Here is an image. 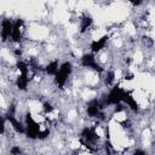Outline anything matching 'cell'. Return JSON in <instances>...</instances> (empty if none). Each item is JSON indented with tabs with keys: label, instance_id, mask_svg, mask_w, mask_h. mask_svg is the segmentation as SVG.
I'll return each mask as SVG.
<instances>
[{
	"label": "cell",
	"instance_id": "obj_5",
	"mask_svg": "<svg viewBox=\"0 0 155 155\" xmlns=\"http://www.w3.org/2000/svg\"><path fill=\"white\" fill-rule=\"evenodd\" d=\"M81 64L84 67H88V68H92L93 70H97V71H102L103 69L101 68V65H98L96 63V59H94V56L92 53H86L81 57Z\"/></svg>",
	"mask_w": 155,
	"mask_h": 155
},
{
	"label": "cell",
	"instance_id": "obj_3",
	"mask_svg": "<svg viewBox=\"0 0 155 155\" xmlns=\"http://www.w3.org/2000/svg\"><path fill=\"white\" fill-rule=\"evenodd\" d=\"M125 93L126 91L122 90L121 87L119 86H115L113 87V90L109 92L108 94V98H107V103L108 104H119L124 101V97H125Z\"/></svg>",
	"mask_w": 155,
	"mask_h": 155
},
{
	"label": "cell",
	"instance_id": "obj_13",
	"mask_svg": "<svg viewBox=\"0 0 155 155\" xmlns=\"http://www.w3.org/2000/svg\"><path fill=\"white\" fill-rule=\"evenodd\" d=\"M91 24H92V18L91 17H88V16H85L82 19H81V29H80V31L81 33H85L90 27H91Z\"/></svg>",
	"mask_w": 155,
	"mask_h": 155
},
{
	"label": "cell",
	"instance_id": "obj_1",
	"mask_svg": "<svg viewBox=\"0 0 155 155\" xmlns=\"http://www.w3.org/2000/svg\"><path fill=\"white\" fill-rule=\"evenodd\" d=\"M70 73H71V64L69 62H64L54 75L56 76V82L61 88L64 86V84H65L68 76L70 75Z\"/></svg>",
	"mask_w": 155,
	"mask_h": 155
},
{
	"label": "cell",
	"instance_id": "obj_18",
	"mask_svg": "<svg viewBox=\"0 0 155 155\" xmlns=\"http://www.w3.org/2000/svg\"><path fill=\"white\" fill-rule=\"evenodd\" d=\"M44 110H45L46 113H51V111L53 110V107H52L50 103H44Z\"/></svg>",
	"mask_w": 155,
	"mask_h": 155
},
{
	"label": "cell",
	"instance_id": "obj_17",
	"mask_svg": "<svg viewBox=\"0 0 155 155\" xmlns=\"http://www.w3.org/2000/svg\"><path fill=\"white\" fill-rule=\"evenodd\" d=\"M113 80H114V71H109L107 75V79H105V84L109 85L113 82Z\"/></svg>",
	"mask_w": 155,
	"mask_h": 155
},
{
	"label": "cell",
	"instance_id": "obj_2",
	"mask_svg": "<svg viewBox=\"0 0 155 155\" xmlns=\"http://www.w3.org/2000/svg\"><path fill=\"white\" fill-rule=\"evenodd\" d=\"M25 122H27V127H25V133L29 138L31 139H35L38 138V134L40 132V127H39V124L31 117V115L28 113L27 116H25Z\"/></svg>",
	"mask_w": 155,
	"mask_h": 155
},
{
	"label": "cell",
	"instance_id": "obj_22",
	"mask_svg": "<svg viewBox=\"0 0 155 155\" xmlns=\"http://www.w3.org/2000/svg\"><path fill=\"white\" fill-rule=\"evenodd\" d=\"M134 155H145V153L143 150H136L134 151Z\"/></svg>",
	"mask_w": 155,
	"mask_h": 155
},
{
	"label": "cell",
	"instance_id": "obj_10",
	"mask_svg": "<svg viewBox=\"0 0 155 155\" xmlns=\"http://www.w3.org/2000/svg\"><path fill=\"white\" fill-rule=\"evenodd\" d=\"M98 137H97V134H96V132L92 130V128H85L84 131H82V133H81V139L82 140H86V142H84L85 144H88L90 142H92V140H94V139H97Z\"/></svg>",
	"mask_w": 155,
	"mask_h": 155
},
{
	"label": "cell",
	"instance_id": "obj_11",
	"mask_svg": "<svg viewBox=\"0 0 155 155\" xmlns=\"http://www.w3.org/2000/svg\"><path fill=\"white\" fill-rule=\"evenodd\" d=\"M122 102H125L126 104H128L132 110H134V111L138 110V104H137V102L134 101V98L132 97V94L130 92H126L125 93V97H124V101Z\"/></svg>",
	"mask_w": 155,
	"mask_h": 155
},
{
	"label": "cell",
	"instance_id": "obj_12",
	"mask_svg": "<svg viewBox=\"0 0 155 155\" xmlns=\"http://www.w3.org/2000/svg\"><path fill=\"white\" fill-rule=\"evenodd\" d=\"M28 82H29V79H28V74H21L17 79V87L22 91L27 90V86H28Z\"/></svg>",
	"mask_w": 155,
	"mask_h": 155
},
{
	"label": "cell",
	"instance_id": "obj_21",
	"mask_svg": "<svg viewBox=\"0 0 155 155\" xmlns=\"http://www.w3.org/2000/svg\"><path fill=\"white\" fill-rule=\"evenodd\" d=\"M128 1H130L131 4H133V5H139L143 0H128Z\"/></svg>",
	"mask_w": 155,
	"mask_h": 155
},
{
	"label": "cell",
	"instance_id": "obj_15",
	"mask_svg": "<svg viewBox=\"0 0 155 155\" xmlns=\"http://www.w3.org/2000/svg\"><path fill=\"white\" fill-rule=\"evenodd\" d=\"M17 68H18V70L21 71V74H28V71H29V69H28V65L24 63V62H17Z\"/></svg>",
	"mask_w": 155,
	"mask_h": 155
},
{
	"label": "cell",
	"instance_id": "obj_7",
	"mask_svg": "<svg viewBox=\"0 0 155 155\" xmlns=\"http://www.w3.org/2000/svg\"><path fill=\"white\" fill-rule=\"evenodd\" d=\"M23 25V21L22 19H18L15 24H13V28H12V34H11V38L15 42H19L21 41V38H22V34H21V27Z\"/></svg>",
	"mask_w": 155,
	"mask_h": 155
},
{
	"label": "cell",
	"instance_id": "obj_20",
	"mask_svg": "<svg viewBox=\"0 0 155 155\" xmlns=\"http://www.w3.org/2000/svg\"><path fill=\"white\" fill-rule=\"evenodd\" d=\"M11 153H12V154H19V153H21V149H19L18 147H13V148L11 149Z\"/></svg>",
	"mask_w": 155,
	"mask_h": 155
},
{
	"label": "cell",
	"instance_id": "obj_14",
	"mask_svg": "<svg viewBox=\"0 0 155 155\" xmlns=\"http://www.w3.org/2000/svg\"><path fill=\"white\" fill-rule=\"evenodd\" d=\"M57 71H58V62H57V61L51 62V63L46 67V73L50 74V75H56Z\"/></svg>",
	"mask_w": 155,
	"mask_h": 155
},
{
	"label": "cell",
	"instance_id": "obj_16",
	"mask_svg": "<svg viewBox=\"0 0 155 155\" xmlns=\"http://www.w3.org/2000/svg\"><path fill=\"white\" fill-rule=\"evenodd\" d=\"M48 134H50V131H48V130H45V131H41V130H40L39 134H38V138H39V139H45Z\"/></svg>",
	"mask_w": 155,
	"mask_h": 155
},
{
	"label": "cell",
	"instance_id": "obj_8",
	"mask_svg": "<svg viewBox=\"0 0 155 155\" xmlns=\"http://www.w3.org/2000/svg\"><path fill=\"white\" fill-rule=\"evenodd\" d=\"M107 40H108V35H104V36H102L99 40L92 41V44H91V51H92V53L99 52L102 48H104V46H105V44H107Z\"/></svg>",
	"mask_w": 155,
	"mask_h": 155
},
{
	"label": "cell",
	"instance_id": "obj_4",
	"mask_svg": "<svg viewBox=\"0 0 155 155\" xmlns=\"http://www.w3.org/2000/svg\"><path fill=\"white\" fill-rule=\"evenodd\" d=\"M6 116H7V120L12 124V126H13V128H15L16 132H18V133H24L25 132L24 126L19 121H17L16 117H15V107L13 105H11V108L8 109V113H7Z\"/></svg>",
	"mask_w": 155,
	"mask_h": 155
},
{
	"label": "cell",
	"instance_id": "obj_6",
	"mask_svg": "<svg viewBox=\"0 0 155 155\" xmlns=\"http://www.w3.org/2000/svg\"><path fill=\"white\" fill-rule=\"evenodd\" d=\"M12 28H13V24L11 23L10 19H4L2 21V23H1V38H2V41H6L11 36Z\"/></svg>",
	"mask_w": 155,
	"mask_h": 155
},
{
	"label": "cell",
	"instance_id": "obj_9",
	"mask_svg": "<svg viewBox=\"0 0 155 155\" xmlns=\"http://www.w3.org/2000/svg\"><path fill=\"white\" fill-rule=\"evenodd\" d=\"M99 108H101L99 107V102L97 99H92L87 104V114L90 116L94 117V116H97L99 114Z\"/></svg>",
	"mask_w": 155,
	"mask_h": 155
},
{
	"label": "cell",
	"instance_id": "obj_19",
	"mask_svg": "<svg viewBox=\"0 0 155 155\" xmlns=\"http://www.w3.org/2000/svg\"><path fill=\"white\" fill-rule=\"evenodd\" d=\"M4 131H5V119L0 116V134L4 133Z\"/></svg>",
	"mask_w": 155,
	"mask_h": 155
}]
</instances>
